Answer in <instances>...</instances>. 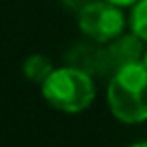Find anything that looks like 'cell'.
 <instances>
[{
  "label": "cell",
  "mask_w": 147,
  "mask_h": 147,
  "mask_svg": "<svg viewBox=\"0 0 147 147\" xmlns=\"http://www.w3.org/2000/svg\"><path fill=\"white\" fill-rule=\"evenodd\" d=\"M111 113L123 123L147 119V67L139 61L121 67L107 89Z\"/></svg>",
  "instance_id": "1"
},
{
  "label": "cell",
  "mask_w": 147,
  "mask_h": 147,
  "mask_svg": "<svg viewBox=\"0 0 147 147\" xmlns=\"http://www.w3.org/2000/svg\"><path fill=\"white\" fill-rule=\"evenodd\" d=\"M45 99L59 111L79 113L87 109L95 99V87L91 77L81 69H59L42 83Z\"/></svg>",
  "instance_id": "2"
},
{
  "label": "cell",
  "mask_w": 147,
  "mask_h": 147,
  "mask_svg": "<svg viewBox=\"0 0 147 147\" xmlns=\"http://www.w3.org/2000/svg\"><path fill=\"white\" fill-rule=\"evenodd\" d=\"M79 26L93 40L109 42L123 32L125 20L113 2H87L79 10Z\"/></svg>",
  "instance_id": "3"
},
{
  "label": "cell",
  "mask_w": 147,
  "mask_h": 147,
  "mask_svg": "<svg viewBox=\"0 0 147 147\" xmlns=\"http://www.w3.org/2000/svg\"><path fill=\"white\" fill-rule=\"evenodd\" d=\"M53 71L55 69H53L51 61L47 57H42V55H32L24 63V75L34 83H45Z\"/></svg>",
  "instance_id": "4"
},
{
  "label": "cell",
  "mask_w": 147,
  "mask_h": 147,
  "mask_svg": "<svg viewBox=\"0 0 147 147\" xmlns=\"http://www.w3.org/2000/svg\"><path fill=\"white\" fill-rule=\"evenodd\" d=\"M131 28L141 40H147V0L135 2L133 14H131Z\"/></svg>",
  "instance_id": "5"
},
{
  "label": "cell",
  "mask_w": 147,
  "mask_h": 147,
  "mask_svg": "<svg viewBox=\"0 0 147 147\" xmlns=\"http://www.w3.org/2000/svg\"><path fill=\"white\" fill-rule=\"evenodd\" d=\"M107 2H113L117 6H127V4H135L137 0H107Z\"/></svg>",
  "instance_id": "6"
},
{
  "label": "cell",
  "mask_w": 147,
  "mask_h": 147,
  "mask_svg": "<svg viewBox=\"0 0 147 147\" xmlns=\"http://www.w3.org/2000/svg\"><path fill=\"white\" fill-rule=\"evenodd\" d=\"M131 147H147V141H141V143H135V145H131Z\"/></svg>",
  "instance_id": "7"
},
{
  "label": "cell",
  "mask_w": 147,
  "mask_h": 147,
  "mask_svg": "<svg viewBox=\"0 0 147 147\" xmlns=\"http://www.w3.org/2000/svg\"><path fill=\"white\" fill-rule=\"evenodd\" d=\"M141 63H143V65L147 67V51H145V55H143V61H141Z\"/></svg>",
  "instance_id": "8"
}]
</instances>
